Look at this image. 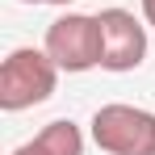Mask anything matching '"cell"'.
<instances>
[{"label":"cell","instance_id":"1","mask_svg":"<svg viewBox=\"0 0 155 155\" xmlns=\"http://www.w3.org/2000/svg\"><path fill=\"white\" fill-rule=\"evenodd\" d=\"M54 84H59V63H54L46 46H17L0 63V109L4 113H21L34 105L51 101Z\"/></svg>","mask_w":155,"mask_h":155},{"label":"cell","instance_id":"2","mask_svg":"<svg viewBox=\"0 0 155 155\" xmlns=\"http://www.w3.org/2000/svg\"><path fill=\"white\" fill-rule=\"evenodd\" d=\"M46 54L59 71H92L105 59V29L97 13H63L46 25Z\"/></svg>","mask_w":155,"mask_h":155},{"label":"cell","instance_id":"3","mask_svg":"<svg viewBox=\"0 0 155 155\" xmlns=\"http://www.w3.org/2000/svg\"><path fill=\"white\" fill-rule=\"evenodd\" d=\"M92 143L105 155H155V113L138 105H101L92 113Z\"/></svg>","mask_w":155,"mask_h":155},{"label":"cell","instance_id":"4","mask_svg":"<svg viewBox=\"0 0 155 155\" xmlns=\"http://www.w3.org/2000/svg\"><path fill=\"white\" fill-rule=\"evenodd\" d=\"M101 29H105V71H134L147 59V25L130 8H101Z\"/></svg>","mask_w":155,"mask_h":155},{"label":"cell","instance_id":"5","mask_svg":"<svg viewBox=\"0 0 155 155\" xmlns=\"http://www.w3.org/2000/svg\"><path fill=\"white\" fill-rule=\"evenodd\" d=\"M13 155H84V134L76 122L59 117L51 126H42L29 143H21Z\"/></svg>","mask_w":155,"mask_h":155},{"label":"cell","instance_id":"6","mask_svg":"<svg viewBox=\"0 0 155 155\" xmlns=\"http://www.w3.org/2000/svg\"><path fill=\"white\" fill-rule=\"evenodd\" d=\"M143 4V17H147V25H155V0H138Z\"/></svg>","mask_w":155,"mask_h":155},{"label":"cell","instance_id":"7","mask_svg":"<svg viewBox=\"0 0 155 155\" xmlns=\"http://www.w3.org/2000/svg\"><path fill=\"white\" fill-rule=\"evenodd\" d=\"M21 4H71V0H21Z\"/></svg>","mask_w":155,"mask_h":155}]
</instances>
